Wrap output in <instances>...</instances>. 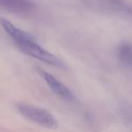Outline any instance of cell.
<instances>
[{
    "mask_svg": "<svg viewBox=\"0 0 132 132\" xmlns=\"http://www.w3.org/2000/svg\"><path fill=\"white\" fill-rule=\"evenodd\" d=\"M0 25L5 32L14 41L16 47L25 55L38 59L45 64L57 67H63V62L52 53L48 52L36 42L34 38L25 31L16 27L5 18H0Z\"/></svg>",
    "mask_w": 132,
    "mask_h": 132,
    "instance_id": "1",
    "label": "cell"
},
{
    "mask_svg": "<svg viewBox=\"0 0 132 132\" xmlns=\"http://www.w3.org/2000/svg\"><path fill=\"white\" fill-rule=\"evenodd\" d=\"M16 108H17V110L24 118L42 127L56 129L59 126L56 118L47 109L26 103H18L16 105Z\"/></svg>",
    "mask_w": 132,
    "mask_h": 132,
    "instance_id": "2",
    "label": "cell"
},
{
    "mask_svg": "<svg viewBox=\"0 0 132 132\" xmlns=\"http://www.w3.org/2000/svg\"><path fill=\"white\" fill-rule=\"evenodd\" d=\"M40 75L43 77L44 81L48 84L51 91L56 94L57 96L60 97L61 99L68 100V101H73L75 100L73 93L70 92V90L67 86H65L63 83H61L59 80H57L53 75L51 73L45 72V71L42 70V69H38Z\"/></svg>",
    "mask_w": 132,
    "mask_h": 132,
    "instance_id": "3",
    "label": "cell"
},
{
    "mask_svg": "<svg viewBox=\"0 0 132 132\" xmlns=\"http://www.w3.org/2000/svg\"><path fill=\"white\" fill-rule=\"evenodd\" d=\"M0 8L19 15L31 13L36 5L31 0H0Z\"/></svg>",
    "mask_w": 132,
    "mask_h": 132,
    "instance_id": "4",
    "label": "cell"
},
{
    "mask_svg": "<svg viewBox=\"0 0 132 132\" xmlns=\"http://www.w3.org/2000/svg\"><path fill=\"white\" fill-rule=\"evenodd\" d=\"M120 61L128 67H132V45L129 43H122L117 50Z\"/></svg>",
    "mask_w": 132,
    "mask_h": 132,
    "instance_id": "5",
    "label": "cell"
}]
</instances>
